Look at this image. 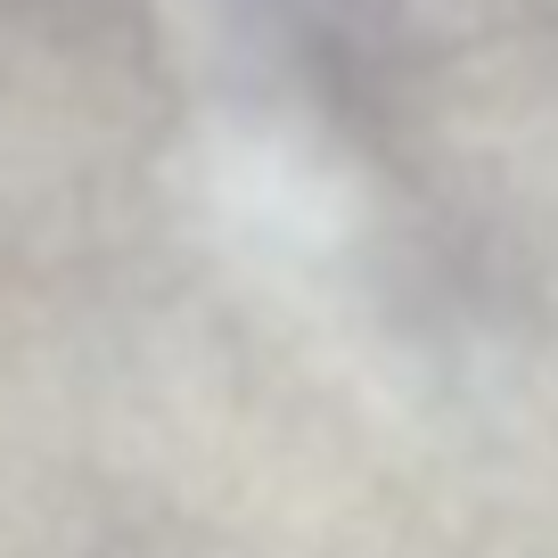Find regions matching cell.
Segmentation results:
<instances>
[{"mask_svg":"<svg viewBox=\"0 0 558 558\" xmlns=\"http://www.w3.org/2000/svg\"><path fill=\"white\" fill-rule=\"evenodd\" d=\"M17 9L50 34H107V25L132 17V0H17Z\"/></svg>","mask_w":558,"mask_h":558,"instance_id":"obj_1","label":"cell"}]
</instances>
